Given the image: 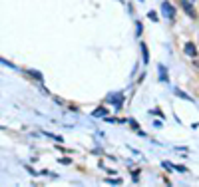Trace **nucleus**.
<instances>
[{"instance_id":"nucleus-1","label":"nucleus","mask_w":199,"mask_h":187,"mask_svg":"<svg viewBox=\"0 0 199 187\" xmlns=\"http://www.w3.org/2000/svg\"><path fill=\"white\" fill-rule=\"evenodd\" d=\"M161 12H163V16H167V18H173V16H175V8H173L169 2H163Z\"/></svg>"},{"instance_id":"nucleus-2","label":"nucleus","mask_w":199,"mask_h":187,"mask_svg":"<svg viewBox=\"0 0 199 187\" xmlns=\"http://www.w3.org/2000/svg\"><path fill=\"white\" fill-rule=\"evenodd\" d=\"M183 50H185V54H187V56H197V48H195V44H193V42H187V44L183 46Z\"/></svg>"},{"instance_id":"nucleus-3","label":"nucleus","mask_w":199,"mask_h":187,"mask_svg":"<svg viewBox=\"0 0 199 187\" xmlns=\"http://www.w3.org/2000/svg\"><path fill=\"white\" fill-rule=\"evenodd\" d=\"M159 76H161V80L163 82H167V70L163 66H159Z\"/></svg>"},{"instance_id":"nucleus-4","label":"nucleus","mask_w":199,"mask_h":187,"mask_svg":"<svg viewBox=\"0 0 199 187\" xmlns=\"http://www.w3.org/2000/svg\"><path fill=\"white\" fill-rule=\"evenodd\" d=\"M108 183H116V185H120L121 179H108Z\"/></svg>"},{"instance_id":"nucleus-5","label":"nucleus","mask_w":199,"mask_h":187,"mask_svg":"<svg viewBox=\"0 0 199 187\" xmlns=\"http://www.w3.org/2000/svg\"><path fill=\"white\" fill-rule=\"evenodd\" d=\"M183 2H191V4H193V2H195V0H183Z\"/></svg>"}]
</instances>
